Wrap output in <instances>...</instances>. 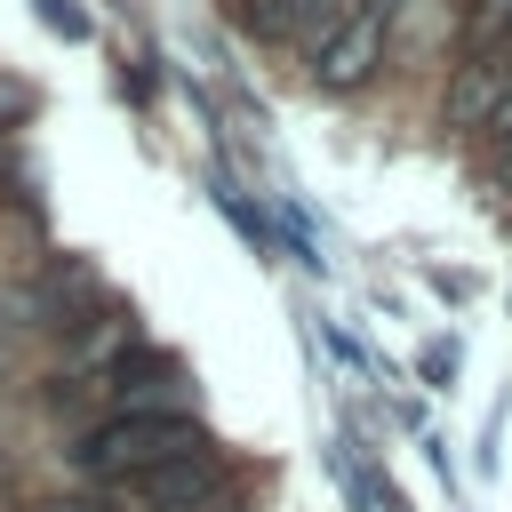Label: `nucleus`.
<instances>
[{
    "label": "nucleus",
    "mask_w": 512,
    "mask_h": 512,
    "mask_svg": "<svg viewBox=\"0 0 512 512\" xmlns=\"http://www.w3.org/2000/svg\"><path fill=\"white\" fill-rule=\"evenodd\" d=\"M496 184H504V192H512V144H504V168H496Z\"/></svg>",
    "instance_id": "nucleus-8"
},
{
    "label": "nucleus",
    "mask_w": 512,
    "mask_h": 512,
    "mask_svg": "<svg viewBox=\"0 0 512 512\" xmlns=\"http://www.w3.org/2000/svg\"><path fill=\"white\" fill-rule=\"evenodd\" d=\"M384 32H392V8H376V0H360L328 40H312V80L320 88H360L376 64H384Z\"/></svg>",
    "instance_id": "nucleus-2"
},
{
    "label": "nucleus",
    "mask_w": 512,
    "mask_h": 512,
    "mask_svg": "<svg viewBox=\"0 0 512 512\" xmlns=\"http://www.w3.org/2000/svg\"><path fill=\"white\" fill-rule=\"evenodd\" d=\"M512 40V0H464V56H496Z\"/></svg>",
    "instance_id": "nucleus-4"
},
{
    "label": "nucleus",
    "mask_w": 512,
    "mask_h": 512,
    "mask_svg": "<svg viewBox=\"0 0 512 512\" xmlns=\"http://www.w3.org/2000/svg\"><path fill=\"white\" fill-rule=\"evenodd\" d=\"M200 496H216V456H184V464L112 480V504H120V512H192Z\"/></svg>",
    "instance_id": "nucleus-3"
},
{
    "label": "nucleus",
    "mask_w": 512,
    "mask_h": 512,
    "mask_svg": "<svg viewBox=\"0 0 512 512\" xmlns=\"http://www.w3.org/2000/svg\"><path fill=\"white\" fill-rule=\"evenodd\" d=\"M40 24L64 32V40H88V8L80 0H40Z\"/></svg>",
    "instance_id": "nucleus-5"
},
{
    "label": "nucleus",
    "mask_w": 512,
    "mask_h": 512,
    "mask_svg": "<svg viewBox=\"0 0 512 512\" xmlns=\"http://www.w3.org/2000/svg\"><path fill=\"white\" fill-rule=\"evenodd\" d=\"M416 368H424L432 384H448V376H456V344H424V360H416Z\"/></svg>",
    "instance_id": "nucleus-7"
},
{
    "label": "nucleus",
    "mask_w": 512,
    "mask_h": 512,
    "mask_svg": "<svg viewBox=\"0 0 512 512\" xmlns=\"http://www.w3.org/2000/svg\"><path fill=\"white\" fill-rule=\"evenodd\" d=\"M80 472H96L104 488L112 480H136V472H160V464H184V456H208L200 424L192 416H104L96 432H80Z\"/></svg>",
    "instance_id": "nucleus-1"
},
{
    "label": "nucleus",
    "mask_w": 512,
    "mask_h": 512,
    "mask_svg": "<svg viewBox=\"0 0 512 512\" xmlns=\"http://www.w3.org/2000/svg\"><path fill=\"white\" fill-rule=\"evenodd\" d=\"M0 368H8V352H0Z\"/></svg>",
    "instance_id": "nucleus-9"
},
{
    "label": "nucleus",
    "mask_w": 512,
    "mask_h": 512,
    "mask_svg": "<svg viewBox=\"0 0 512 512\" xmlns=\"http://www.w3.org/2000/svg\"><path fill=\"white\" fill-rule=\"evenodd\" d=\"M16 120H32V88L24 80H0V128H16Z\"/></svg>",
    "instance_id": "nucleus-6"
}]
</instances>
